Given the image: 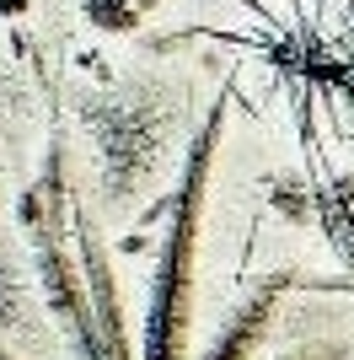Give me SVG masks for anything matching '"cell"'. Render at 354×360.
<instances>
[{
  "label": "cell",
  "instance_id": "277c9868",
  "mask_svg": "<svg viewBox=\"0 0 354 360\" xmlns=\"http://www.w3.org/2000/svg\"><path fill=\"white\" fill-rule=\"evenodd\" d=\"M327 215L339 221V226H327V231H339L343 253H349V269H354V178L333 183V194H327Z\"/></svg>",
  "mask_w": 354,
  "mask_h": 360
},
{
  "label": "cell",
  "instance_id": "7a4b0ae2",
  "mask_svg": "<svg viewBox=\"0 0 354 360\" xmlns=\"http://www.w3.org/2000/svg\"><path fill=\"white\" fill-rule=\"evenodd\" d=\"M290 285H295V269L263 274L258 290L231 312V323L215 333V345H209L199 360H252V355H258V345H263V333H268V323H274V307H280V296Z\"/></svg>",
  "mask_w": 354,
  "mask_h": 360
},
{
  "label": "cell",
  "instance_id": "8992f818",
  "mask_svg": "<svg viewBox=\"0 0 354 360\" xmlns=\"http://www.w3.org/2000/svg\"><path fill=\"white\" fill-rule=\"evenodd\" d=\"M22 11H32V0H0V16H22Z\"/></svg>",
  "mask_w": 354,
  "mask_h": 360
},
{
  "label": "cell",
  "instance_id": "5b68a950",
  "mask_svg": "<svg viewBox=\"0 0 354 360\" xmlns=\"http://www.w3.org/2000/svg\"><path fill=\"white\" fill-rule=\"evenodd\" d=\"M354 349L343 339H317V345H301V349H284L280 360H349Z\"/></svg>",
  "mask_w": 354,
  "mask_h": 360
},
{
  "label": "cell",
  "instance_id": "6da1fadb",
  "mask_svg": "<svg viewBox=\"0 0 354 360\" xmlns=\"http://www.w3.org/2000/svg\"><path fill=\"white\" fill-rule=\"evenodd\" d=\"M225 113H231V81L209 103L199 135L188 140L183 178L166 199V237H162V253H156L150 307H145V360H183V345H188L193 258H199V237H204V199H209V172H215V156H221V140H225Z\"/></svg>",
  "mask_w": 354,
  "mask_h": 360
},
{
  "label": "cell",
  "instance_id": "3957f363",
  "mask_svg": "<svg viewBox=\"0 0 354 360\" xmlns=\"http://www.w3.org/2000/svg\"><path fill=\"white\" fill-rule=\"evenodd\" d=\"M75 242H81V269H86L91 312H97V328H103V355L107 360H134L129 333H124V307H118V290H113V269H107V253H103V237H97V226L81 215V205H75Z\"/></svg>",
  "mask_w": 354,
  "mask_h": 360
}]
</instances>
